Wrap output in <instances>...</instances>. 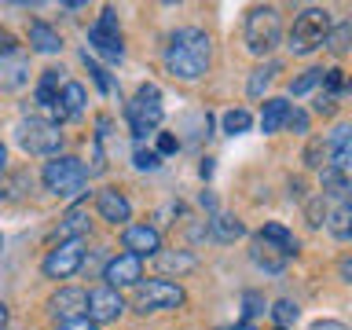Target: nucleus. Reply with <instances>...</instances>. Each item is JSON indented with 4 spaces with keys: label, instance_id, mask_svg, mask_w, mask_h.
<instances>
[{
    "label": "nucleus",
    "instance_id": "obj_1",
    "mask_svg": "<svg viewBox=\"0 0 352 330\" xmlns=\"http://www.w3.org/2000/svg\"><path fill=\"white\" fill-rule=\"evenodd\" d=\"M209 63H213V44H209V33L198 26L176 30L165 44V70L180 81H198L209 70Z\"/></svg>",
    "mask_w": 352,
    "mask_h": 330
},
{
    "label": "nucleus",
    "instance_id": "obj_2",
    "mask_svg": "<svg viewBox=\"0 0 352 330\" xmlns=\"http://www.w3.org/2000/svg\"><path fill=\"white\" fill-rule=\"evenodd\" d=\"M41 180L55 198H77V195H85V187H88V169L81 165V158H74V154H55V158L41 169Z\"/></svg>",
    "mask_w": 352,
    "mask_h": 330
},
{
    "label": "nucleus",
    "instance_id": "obj_3",
    "mask_svg": "<svg viewBox=\"0 0 352 330\" xmlns=\"http://www.w3.org/2000/svg\"><path fill=\"white\" fill-rule=\"evenodd\" d=\"M327 33H330V11L327 8H305L301 15L294 19L286 48H290L294 55H312L316 48H323Z\"/></svg>",
    "mask_w": 352,
    "mask_h": 330
},
{
    "label": "nucleus",
    "instance_id": "obj_4",
    "mask_svg": "<svg viewBox=\"0 0 352 330\" xmlns=\"http://www.w3.org/2000/svg\"><path fill=\"white\" fill-rule=\"evenodd\" d=\"M279 37H283L279 8H253L246 19V48L253 55H272Z\"/></svg>",
    "mask_w": 352,
    "mask_h": 330
},
{
    "label": "nucleus",
    "instance_id": "obj_5",
    "mask_svg": "<svg viewBox=\"0 0 352 330\" xmlns=\"http://www.w3.org/2000/svg\"><path fill=\"white\" fill-rule=\"evenodd\" d=\"M129 129H132V136L143 140L147 132H154L162 125V92H158V85H140V92L136 99L129 103Z\"/></svg>",
    "mask_w": 352,
    "mask_h": 330
},
{
    "label": "nucleus",
    "instance_id": "obj_6",
    "mask_svg": "<svg viewBox=\"0 0 352 330\" xmlns=\"http://www.w3.org/2000/svg\"><path fill=\"white\" fill-rule=\"evenodd\" d=\"M19 147L26 154L55 158V154L63 151V132H59V125H52V121H44V118H30L19 125Z\"/></svg>",
    "mask_w": 352,
    "mask_h": 330
},
{
    "label": "nucleus",
    "instance_id": "obj_7",
    "mask_svg": "<svg viewBox=\"0 0 352 330\" xmlns=\"http://www.w3.org/2000/svg\"><path fill=\"white\" fill-rule=\"evenodd\" d=\"M184 305V286H176L169 279H151L136 283V308L140 312H169V308Z\"/></svg>",
    "mask_w": 352,
    "mask_h": 330
},
{
    "label": "nucleus",
    "instance_id": "obj_8",
    "mask_svg": "<svg viewBox=\"0 0 352 330\" xmlns=\"http://www.w3.org/2000/svg\"><path fill=\"white\" fill-rule=\"evenodd\" d=\"M81 268H85V239L59 242L41 264V272L48 275V279H70V275L81 272Z\"/></svg>",
    "mask_w": 352,
    "mask_h": 330
},
{
    "label": "nucleus",
    "instance_id": "obj_9",
    "mask_svg": "<svg viewBox=\"0 0 352 330\" xmlns=\"http://www.w3.org/2000/svg\"><path fill=\"white\" fill-rule=\"evenodd\" d=\"M88 44H92V52H99L103 59L121 63L125 48H121V33H118V15H114V8H103L99 22H96L92 30H88Z\"/></svg>",
    "mask_w": 352,
    "mask_h": 330
},
{
    "label": "nucleus",
    "instance_id": "obj_10",
    "mask_svg": "<svg viewBox=\"0 0 352 330\" xmlns=\"http://www.w3.org/2000/svg\"><path fill=\"white\" fill-rule=\"evenodd\" d=\"M103 279H107L110 290H121V286H136V283L143 279V261L132 257V253H118V257L107 261Z\"/></svg>",
    "mask_w": 352,
    "mask_h": 330
},
{
    "label": "nucleus",
    "instance_id": "obj_11",
    "mask_svg": "<svg viewBox=\"0 0 352 330\" xmlns=\"http://www.w3.org/2000/svg\"><path fill=\"white\" fill-rule=\"evenodd\" d=\"M121 312H125V301H121L118 290H110V286H99V290L88 294V319L99 327V323H114V319H121Z\"/></svg>",
    "mask_w": 352,
    "mask_h": 330
},
{
    "label": "nucleus",
    "instance_id": "obj_12",
    "mask_svg": "<svg viewBox=\"0 0 352 330\" xmlns=\"http://www.w3.org/2000/svg\"><path fill=\"white\" fill-rule=\"evenodd\" d=\"M121 242H125V253H132V257H140V261L162 253V235H158V228H151V224H129Z\"/></svg>",
    "mask_w": 352,
    "mask_h": 330
},
{
    "label": "nucleus",
    "instance_id": "obj_13",
    "mask_svg": "<svg viewBox=\"0 0 352 330\" xmlns=\"http://www.w3.org/2000/svg\"><path fill=\"white\" fill-rule=\"evenodd\" d=\"M88 312V294L81 286H63L59 294L52 297V316L59 323H70V319H85Z\"/></svg>",
    "mask_w": 352,
    "mask_h": 330
},
{
    "label": "nucleus",
    "instance_id": "obj_14",
    "mask_svg": "<svg viewBox=\"0 0 352 330\" xmlns=\"http://www.w3.org/2000/svg\"><path fill=\"white\" fill-rule=\"evenodd\" d=\"M323 143H327V162H330V169L349 173V165H352V129H349V125H338Z\"/></svg>",
    "mask_w": 352,
    "mask_h": 330
},
{
    "label": "nucleus",
    "instance_id": "obj_15",
    "mask_svg": "<svg viewBox=\"0 0 352 330\" xmlns=\"http://www.w3.org/2000/svg\"><path fill=\"white\" fill-rule=\"evenodd\" d=\"M96 209H99V217H103L107 224H125V220L132 217L129 198L121 195L118 187H103V191L96 195Z\"/></svg>",
    "mask_w": 352,
    "mask_h": 330
},
{
    "label": "nucleus",
    "instance_id": "obj_16",
    "mask_svg": "<svg viewBox=\"0 0 352 330\" xmlns=\"http://www.w3.org/2000/svg\"><path fill=\"white\" fill-rule=\"evenodd\" d=\"M250 257H253V264H257V268H264L268 275H279V272L286 268V253H283L279 246H272L268 239H261V235H253Z\"/></svg>",
    "mask_w": 352,
    "mask_h": 330
},
{
    "label": "nucleus",
    "instance_id": "obj_17",
    "mask_svg": "<svg viewBox=\"0 0 352 330\" xmlns=\"http://www.w3.org/2000/svg\"><path fill=\"white\" fill-rule=\"evenodd\" d=\"M30 81V59L26 55H8V59H0V88H8V92H15Z\"/></svg>",
    "mask_w": 352,
    "mask_h": 330
},
{
    "label": "nucleus",
    "instance_id": "obj_18",
    "mask_svg": "<svg viewBox=\"0 0 352 330\" xmlns=\"http://www.w3.org/2000/svg\"><path fill=\"white\" fill-rule=\"evenodd\" d=\"M85 235H88V213L81 206H74L63 217V224L55 228V242H70V239H85Z\"/></svg>",
    "mask_w": 352,
    "mask_h": 330
},
{
    "label": "nucleus",
    "instance_id": "obj_19",
    "mask_svg": "<svg viewBox=\"0 0 352 330\" xmlns=\"http://www.w3.org/2000/svg\"><path fill=\"white\" fill-rule=\"evenodd\" d=\"M30 44H33L37 52H44V55L63 52V37H59V30H52L48 22H30Z\"/></svg>",
    "mask_w": 352,
    "mask_h": 330
},
{
    "label": "nucleus",
    "instance_id": "obj_20",
    "mask_svg": "<svg viewBox=\"0 0 352 330\" xmlns=\"http://www.w3.org/2000/svg\"><path fill=\"white\" fill-rule=\"evenodd\" d=\"M323 224L330 228V235H334L338 242H349V235H352V206H349V202H338V206L327 213Z\"/></svg>",
    "mask_w": 352,
    "mask_h": 330
},
{
    "label": "nucleus",
    "instance_id": "obj_21",
    "mask_svg": "<svg viewBox=\"0 0 352 330\" xmlns=\"http://www.w3.org/2000/svg\"><path fill=\"white\" fill-rule=\"evenodd\" d=\"M319 198H334V202H349V173L341 169H323V191Z\"/></svg>",
    "mask_w": 352,
    "mask_h": 330
},
{
    "label": "nucleus",
    "instance_id": "obj_22",
    "mask_svg": "<svg viewBox=\"0 0 352 330\" xmlns=\"http://www.w3.org/2000/svg\"><path fill=\"white\" fill-rule=\"evenodd\" d=\"M209 235H213L217 242H235L246 235V228H242V220L228 217V213H217L213 220H209Z\"/></svg>",
    "mask_w": 352,
    "mask_h": 330
},
{
    "label": "nucleus",
    "instance_id": "obj_23",
    "mask_svg": "<svg viewBox=\"0 0 352 330\" xmlns=\"http://www.w3.org/2000/svg\"><path fill=\"white\" fill-rule=\"evenodd\" d=\"M286 114H290V103L286 99H268L261 110V129L264 132H279L286 125Z\"/></svg>",
    "mask_w": 352,
    "mask_h": 330
},
{
    "label": "nucleus",
    "instance_id": "obj_24",
    "mask_svg": "<svg viewBox=\"0 0 352 330\" xmlns=\"http://www.w3.org/2000/svg\"><path fill=\"white\" fill-rule=\"evenodd\" d=\"M59 107L66 110V118H77L85 110V88L77 85V81H66L59 88Z\"/></svg>",
    "mask_w": 352,
    "mask_h": 330
},
{
    "label": "nucleus",
    "instance_id": "obj_25",
    "mask_svg": "<svg viewBox=\"0 0 352 330\" xmlns=\"http://www.w3.org/2000/svg\"><path fill=\"white\" fill-rule=\"evenodd\" d=\"M261 239H268L272 246H279L286 257H294L297 253V239H294V231H286L283 224H264L261 228Z\"/></svg>",
    "mask_w": 352,
    "mask_h": 330
},
{
    "label": "nucleus",
    "instance_id": "obj_26",
    "mask_svg": "<svg viewBox=\"0 0 352 330\" xmlns=\"http://www.w3.org/2000/svg\"><path fill=\"white\" fill-rule=\"evenodd\" d=\"M158 257V268L162 272H176V275H184V272H195V253H154Z\"/></svg>",
    "mask_w": 352,
    "mask_h": 330
},
{
    "label": "nucleus",
    "instance_id": "obj_27",
    "mask_svg": "<svg viewBox=\"0 0 352 330\" xmlns=\"http://www.w3.org/2000/svg\"><path fill=\"white\" fill-rule=\"evenodd\" d=\"M279 74V63H268V66H261V70H253V77H250V85H246V92L257 99V96H264V88L272 85V77Z\"/></svg>",
    "mask_w": 352,
    "mask_h": 330
},
{
    "label": "nucleus",
    "instance_id": "obj_28",
    "mask_svg": "<svg viewBox=\"0 0 352 330\" xmlns=\"http://www.w3.org/2000/svg\"><path fill=\"white\" fill-rule=\"evenodd\" d=\"M349 37H352V22H341L338 30H330V33H327L323 48H330L334 55H345V52H349Z\"/></svg>",
    "mask_w": 352,
    "mask_h": 330
},
{
    "label": "nucleus",
    "instance_id": "obj_29",
    "mask_svg": "<svg viewBox=\"0 0 352 330\" xmlns=\"http://www.w3.org/2000/svg\"><path fill=\"white\" fill-rule=\"evenodd\" d=\"M305 165L308 169H327V143L323 140H308V147H305Z\"/></svg>",
    "mask_w": 352,
    "mask_h": 330
},
{
    "label": "nucleus",
    "instance_id": "obj_30",
    "mask_svg": "<svg viewBox=\"0 0 352 330\" xmlns=\"http://www.w3.org/2000/svg\"><path fill=\"white\" fill-rule=\"evenodd\" d=\"M250 125H253L250 110H228V114H224V132H228V136H239V132H246Z\"/></svg>",
    "mask_w": 352,
    "mask_h": 330
},
{
    "label": "nucleus",
    "instance_id": "obj_31",
    "mask_svg": "<svg viewBox=\"0 0 352 330\" xmlns=\"http://www.w3.org/2000/svg\"><path fill=\"white\" fill-rule=\"evenodd\" d=\"M323 81V70L319 66H312V70H305L297 81H290V96H305V92H312V88Z\"/></svg>",
    "mask_w": 352,
    "mask_h": 330
},
{
    "label": "nucleus",
    "instance_id": "obj_32",
    "mask_svg": "<svg viewBox=\"0 0 352 330\" xmlns=\"http://www.w3.org/2000/svg\"><path fill=\"white\" fill-rule=\"evenodd\" d=\"M272 316H275V323L286 330L290 323H297V316H301V312H297L294 301H275V305H272Z\"/></svg>",
    "mask_w": 352,
    "mask_h": 330
},
{
    "label": "nucleus",
    "instance_id": "obj_33",
    "mask_svg": "<svg viewBox=\"0 0 352 330\" xmlns=\"http://www.w3.org/2000/svg\"><path fill=\"white\" fill-rule=\"evenodd\" d=\"M81 59H85V66H88V74H92L96 77V85H99V92H114V85H110V77H107V70H103V66H99L96 59H92V55H81Z\"/></svg>",
    "mask_w": 352,
    "mask_h": 330
},
{
    "label": "nucleus",
    "instance_id": "obj_34",
    "mask_svg": "<svg viewBox=\"0 0 352 330\" xmlns=\"http://www.w3.org/2000/svg\"><path fill=\"white\" fill-rule=\"evenodd\" d=\"M323 85H327V92L323 96H330V99H338V92L345 88V70H323Z\"/></svg>",
    "mask_w": 352,
    "mask_h": 330
},
{
    "label": "nucleus",
    "instance_id": "obj_35",
    "mask_svg": "<svg viewBox=\"0 0 352 330\" xmlns=\"http://www.w3.org/2000/svg\"><path fill=\"white\" fill-rule=\"evenodd\" d=\"M305 213H308V224H312V228H319V224H323V220H327V206H323V198H312V202H308L305 206Z\"/></svg>",
    "mask_w": 352,
    "mask_h": 330
},
{
    "label": "nucleus",
    "instance_id": "obj_36",
    "mask_svg": "<svg viewBox=\"0 0 352 330\" xmlns=\"http://www.w3.org/2000/svg\"><path fill=\"white\" fill-rule=\"evenodd\" d=\"M132 162H136V169H158V165H162V158L154 151H147V147H136Z\"/></svg>",
    "mask_w": 352,
    "mask_h": 330
},
{
    "label": "nucleus",
    "instance_id": "obj_37",
    "mask_svg": "<svg viewBox=\"0 0 352 330\" xmlns=\"http://www.w3.org/2000/svg\"><path fill=\"white\" fill-rule=\"evenodd\" d=\"M19 52V41H15V33L0 26V59H8V55H15Z\"/></svg>",
    "mask_w": 352,
    "mask_h": 330
},
{
    "label": "nucleus",
    "instance_id": "obj_38",
    "mask_svg": "<svg viewBox=\"0 0 352 330\" xmlns=\"http://www.w3.org/2000/svg\"><path fill=\"white\" fill-rule=\"evenodd\" d=\"M286 129L308 132V114H305V110H290V114H286Z\"/></svg>",
    "mask_w": 352,
    "mask_h": 330
},
{
    "label": "nucleus",
    "instance_id": "obj_39",
    "mask_svg": "<svg viewBox=\"0 0 352 330\" xmlns=\"http://www.w3.org/2000/svg\"><path fill=\"white\" fill-rule=\"evenodd\" d=\"M242 305H246V316H257V312H264V297L261 294H242Z\"/></svg>",
    "mask_w": 352,
    "mask_h": 330
},
{
    "label": "nucleus",
    "instance_id": "obj_40",
    "mask_svg": "<svg viewBox=\"0 0 352 330\" xmlns=\"http://www.w3.org/2000/svg\"><path fill=\"white\" fill-rule=\"evenodd\" d=\"M176 147H180V140H176L173 132H162V136H158V151H154V154L162 158V154H173Z\"/></svg>",
    "mask_w": 352,
    "mask_h": 330
},
{
    "label": "nucleus",
    "instance_id": "obj_41",
    "mask_svg": "<svg viewBox=\"0 0 352 330\" xmlns=\"http://www.w3.org/2000/svg\"><path fill=\"white\" fill-rule=\"evenodd\" d=\"M334 110H338V99H330V96H323V92H319V99H316V114L330 118Z\"/></svg>",
    "mask_w": 352,
    "mask_h": 330
},
{
    "label": "nucleus",
    "instance_id": "obj_42",
    "mask_svg": "<svg viewBox=\"0 0 352 330\" xmlns=\"http://www.w3.org/2000/svg\"><path fill=\"white\" fill-rule=\"evenodd\" d=\"M59 330H99L92 319H70V323H59Z\"/></svg>",
    "mask_w": 352,
    "mask_h": 330
},
{
    "label": "nucleus",
    "instance_id": "obj_43",
    "mask_svg": "<svg viewBox=\"0 0 352 330\" xmlns=\"http://www.w3.org/2000/svg\"><path fill=\"white\" fill-rule=\"evenodd\" d=\"M198 173H202V176H206V180H209V176H213V162H209V158H206V162H202V169H198Z\"/></svg>",
    "mask_w": 352,
    "mask_h": 330
},
{
    "label": "nucleus",
    "instance_id": "obj_44",
    "mask_svg": "<svg viewBox=\"0 0 352 330\" xmlns=\"http://www.w3.org/2000/svg\"><path fill=\"white\" fill-rule=\"evenodd\" d=\"M220 330H257L253 323H235V327H220Z\"/></svg>",
    "mask_w": 352,
    "mask_h": 330
},
{
    "label": "nucleus",
    "instance_id": "obj_45",
    "mask_svg": "<svg viewBox=\"0 0 352 330\" xmlns=\"http://www.w3.org/2000/svg\"><path fill=\"white\" fill-rule=\"evenodd\" d=\"M8 327V305H0V330Z\"/></svg>",
    "mask_w": 352,
    "mask_h": 330
},
{
    "label": "nucleus",
    "instance_id": "obj_46",
    "mask_svg": "<svg viewBox=\"0 0 352 330\" xmlns=\"http://www.w3.org/2000/svg\"><path fill=\"white\" fill-rule=\"evenodd\" d=\"M4 162H8V151H4V143H0V173H4Z\"/></svg>",
    "mask_w": 352,
    "mask_h": 330
},
{
    "label": "nucleus",
    "instance_id": "obj_47",
    "mask_svg": "<svg viewBox=\"0 0 352 330\" xmlns=\"http://www.w3.org/2000/svg\"><path fill=\"white\" fill-rule=\"evenodd\" d=\"M275 330H283V327H275Z\"/></svg>",
    "mask_w": 352,
    "mask_h": 330
},
{
    "label": "nucleus",
    "instance_id": "obj_48",
    "mask_svg": "<svg viewBox=\"0 0 352 330\" xmlns=\"http://www.w3.org/2000/svg\"><path fill=\"white\" fill-rule=\"evenodd\" d=\"M0 242H4V239H0Z\"/></svg>",
    "mask_w": 352,
    "mask_h": 330
}]
</instances>
